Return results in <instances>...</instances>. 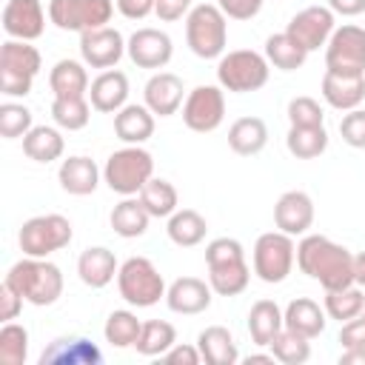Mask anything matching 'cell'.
<instances>
[{
	"instance_id": "1",
	"label": "cell",
	"mask_w": 365,
	"mask_h": 365,
	"mask_svg": "<svg viewBox=\"0 0 365 365\" xmlns=\"http://www.w3.org/2000/svg\"><path fill=\"white\" fill-rule=\"evenodd\" d=\"M297 268L325 291L354 285V254L322 234H302L297 245Z\"/></svg>"
},
{
	"instance_id": "2",
	"label": "cell",
	"mask_w": 365,
	"mask_h": 365,
	"mask_svg": "<svg viewBox=\"0 0 365 365\" xmlns=\"http://www.w3.org/2000/svg\"><path fill=\"white\" fill-rule=\"evenodd\" d=\"M6 282L29 302V305H54L63 294V271L48 262L46 257H23L17 259L9 274Z\"/></svg>"
},
{
	"instance_id": "3",
	"label": "cell",
	"mask_w": 365,
	"mask_h": 365,
	"mask_svg": "<svg viewBox=\"0 0 365 365\" xmlns=\"http://www.w3.org/2000/svg\"><path fill=\"white\" fill-rule=\"evenodd\" d=\"M185 43L202 60H220L228 46V17L217 3L191 6L185 14Z\"/></svg>"
},
{
	"instance_id": "4",
	"label": "cell",
	"mask_w": 365,
	"mask_h": 365,
	"mask_svg": "<svg viewBox=\"0 0 365 365\" xmlns=\"http://www.w3.org/2000/svg\"><path fill=\"white\" fill-rule=\"evenodd\" d=\"M151 177H154V157L143 145H123L114 154H108L103 165V182L120 197L140 194V188Z\"/></svg>"
},
{
	"instance_id": "5",
	"label": "cell",
	"mask_w": 365,
	"mask_h": 365,
	"mask_svg": "<svg viewBox=\"0 0 365 365\" xmlns=\"http://www.w3.org/2000/svg\"><path fill=\"white\" fill-rule=\"evenodd\" d=\"M43 57L29 40H6L0 48V91L6 97H26L40 74Z\"/></svg>"
},
{
	"instance_id": "6",
	"label": "cell",
	"mask_w": 365,
	"mask_h": 365,
	"mask_svg": "<svg viewBox=\"0 0 365 365\" xmlns=\"http://www.w3.org/2000/svg\"><path fill=\"white\" fill-rule=\"evenodd\" d=\"M268 74H271L268 57L251 48H237L217 60V83L231 94L259 91L268 83Z\"/></svg>"
},
{
	"instance_id": "7",
	"label": "cell",
	"mask_w": 365,
	"mask_h": 365,
	"mask_svg": "<svg viewBox=\"0 0 365 365\" xmlns=\"http://www.w3.org/2000/svg\"><path fill=\"white\" fill-rule=\"evenodd\" d=\"M117 288L134 308H151L165 299V279L148 257H128L117 271Z\"/></svg>"
},
{
	"instance_id": "8",
	"label": "cell",
	"mask_w": 365,
	"mask_h": 365,
	"mask_svg": "<svg viewBox=\"0 0 365 365\" xmlns=\"http://www.w3.org/2000/svg\"><path fill=\"white\" fill-rule=\"evenodd\" d=\"M294 262H297V245H294L291 234L268 231V234L257 237L254 254H251V265H254V274L262 282H268V285L285 282L288 274L294 271Z\"/></svg>"
},
{
	"instance_id": "9",
	"label": "cell",
	"mask_w": 365,
	"mask_h": 365,
	"mask_svg": "<svg viewBox=\"0 0 365 365\" xmlns=\"http://www.w3.org/2000/svg\"><path fill=\"white\" fill-rule=\"evenodd\" d=\"M74 237V228L68 217L63 214H37L23 222L17 242L23 257H51L54 251H63Z\"/></svg>"
},
{
	"instance_id": "10",
	"label": "cell",
	"mask_w": 365,
	"mask_h": 365,
	"mask_svg": "<svg viewBox=\"0 0 365 365\" xmlns=\"http://www.w3.org/2000/svg\"><path fill=\"white\" fill-rule=\"evenodd\" d=\"M114 0H48V20L60 31H91L108 26Z\"/></svg>"
},
{
	"instance_id": "11",
	"label": "cell",
	"mask_w": 365,
	"mask_h": 365,
	"mask_svg": "<svg viewBox=\"0 0 365 365\" xmlns=\"http://www.w3.org/2000/svg\"><path fill=\"white\" fill-rule=\"evenodd\" d=\"M325 71L336 74H365V29L345 23L334 29L325 46Z\"/></svg>"
},
{
	"instance_id": "12",
	"label": "cell",
	"mask_w": 365,
	"mask_h": 365,
	"mask_svg": "<svg viewBox=\"0 0 365 365\" xmlns=\"http://www.w3.org/2000/svg\"><path fill=\"white\" fill-rule=\"evenodd\" d=\"M225 120V94L222 86H197L185 94L182 123L197 134H211Z\"/></svg>"
},
{
	"instance_id": "13",
	"label": "cell",
	"mask_w": 365,
	"mask_h": 365,
	"mask_svg": "<svg viewBox=\"0 0 365 365\" xmlns=\"http://www.w3.org/2000/svg\"><path fill=\"white\" fill-rule=\"evenodd\" d=\"M336 29V14L328 9V6H308L302 11H297L288 26H285V34H291L308 54L328 46L331 34Z\"/></svg>"
},
{
	"instance_id": "14",
	"label": "cell",
	"mask_w": 365,
	"mask_h": 365,
	"mask_svg": "<svg viewBox=\"0 0 365 365\" xmlns=\"http://www.w3.org/2000/svg\"><path fill=\"white\" fill-rule=\"evenodd\" d=\"M125 54L137 68H165L174 57V43L168 37V31L163 29H137L128 40H125Z\"/></svg>"
},
{
	"instance_id": "15",
	"label": "cell",
	"mask_w": 365,
	"mask_h": 365,
	"mask_svg": "<svg viewBox=\"0 0 365 365\" xmlns=\"http://www.w3.org/2000/svg\"><path fill=\"white\" fill-rule=\"evenodd\" d=\"M125 54V40L117 29L103 26L80 34V57L91 68H114Z\"/></svg>"
},
{
	"instance_id": "16",
	"label": "cell",
	"mask_w": 365,
	"mask_h": 365,
	"mask_svg": "<svg viewBox=\"0 0 365 365\" xmlns=\"http://www.w3.org/2000/svg\"><path fill=\"white\" fill-rule=\"evenodd\" d=\"M3 31L11 40H37L46 31V11L40 0H6Z\"/></svg>"
},
{
	"instance_id": "17",
	"label": "cell",
	"mask_w": 365,
	"mask_h": 365,
	"mask_svg": "<svg viewBox=\"0 0 365 365\" xmlns=\"http://www.w3.org/2000/svg\"><path fill=\"white\" fill-rule=\"evenodd\" d=\"M143 103L154 111V117H171L185 103L182 80L171 71H154L143 88Z\"/></svg>"
},
{
	"instance_id": "18",
	"label": "cell",
	"mask_w": 365,
	"mask_h": 365,
	"mask_svg": "<svg viewBox=\"0 0 365 365\" xmlns=\"http://www.w3.org/2000/svg\"><path fill=\"white\" fill-rule=\"evenodd\" d=\"M274 225L291 237L308 234L314 225V200L305 191H285L274 205Z\"/></svg>"
},
{
	"instance_id": "19",
	"label": "cell",
	"mask_w": 365,
	"mask_h": 365,
	"mask_svg": "<svg viewBox=\"0 0 365 365\" xmlns=\"http://www.w3.org/2000/svg\"><path fill=\"white\" fill-rule=\"evenodd\" d=\"M211 285L205 279H197V277H180L174 279L168 288H165V305L174 311V314H182V317H194V314H202L211 308Z\"/></svg>"
},
{
	"instance_id": "20",
	"label": "cell",
	"mask_w": 365,
	"mask_h": 365,
	"mask_svg": "<svg viewBox=\"0 0 365 365\" xmlns=\"http://www.w3.org/2000/svg\"><path fill=\"white\" fill-rule=\"evenodd\" d=\"M88 103L100 114H117L128 103V77L117 68L100 71L88 86Z\"/></svg>"
},
{
	"instance_id": "21",
	"label": "cell",
	"mask_w": 365,
	"mask_h": 365,
	"mask_svg": "<svg viewBox=\"0 0 365 365\" xmlns=\"http://www.w3.org/2000/svg\"><path fill=\"white\" fill-rule=\"evenodd\" d=\"M322 100L336 111H354L365 100V74H322Z\"/></svg>"
},
{
	"instance_id": "22",
	"label": "cell",
	"mask_w": 365,
	"mask_h": 365,
	"mask_svg": "<svg viewBox=\"0 0 365 365\" xmlns=\"http://www.w3.org/2000/svg\"><path fill=\"white\" fill-rule=\"evenodd\" d=\"M100 177H103V171L86 154H74V157L63 160L60 163V171H57L60 188L66 194H71V197H88V194H94L97 185H100Z\"/></svg>"
},
{
	"instance_id": "23",
	"label": "cell",
	"mask_w": 365,
	"mask_h": 365,
	"mask_svg": "<svg viewBox=\"0 0 365 365\" xmlns=\"http://www.w3.org/2000/svg\"><path fill=\"white\" fill-rule=\"evenodd\" d=\"M100 362H103L100 348L83 336H60L40 356V365H100Z\"/></svg>"
},
{
	"instance_id": "24",
	"label": "cell",
	"mask_w": 365,
	"mask_h": 365,
	"mask_svg": "<svg viewBox=\"0 0 365 365\" xmlns=\"http://www.w3.org/2000/svg\"><path fill=\"white\" fill-rule=\"evenodd\" d=\"M120 265L111 248L106 245H91L77 257V277L88 288H106L117 277Z\"/></svg>"
},
{
	"instance_id": "25",
	"label": "cell",
	"mask_w": 365,
	"mask_h": 365,
	"mask_svg": "<svg viewBox=\"0 0 365 365\" xmlns=\"http://www.w3.org/2000/svg\"><path fill=\"white\" fill-rule=\"evenodd\" d=\"M114 134L125 145H143L154 134V111L145 103H125L114 114Z\"/></svg>"
},
{
	"instance_id": "26",
	"label": "cell",
	"mask_w": 365,
	"mask_h": 365,
	"mask_svg": "<svg viewBox=\"0 0 365 365\" xmlns=\"http://www.w3.org/2000/svg\"><path fill=\"white\" fill-rule=\"evenodd\" d=\"M268 145V125L262 117H240L228 128V148L240 157H254Z\"/></svg>"
},
{
	"instance_id": "27",
	"label": "cell",
	"mask_w": 365,
	"mask_h": 365,
	"mask_svg": "<svg viewBox=\"0 0 365 365\" xmlns=\"http://www.w3.org/2000/svg\"><path fill=\"white\" fill-rule=\"evenodd\" d=\"M285 317V328L308 336V339H317L322 331H325V308H319V302L308 299V297H297L285 305L282 311Z\"/></svg>"
},
{
	"instance_id": "28",
	"label": "cell",
	"mask_w": 365,
	"mask_h": 365,
	"mask_svg": "<svg viewBox=\"0 0 365 365\" xmlns=\"http://www.w3.org/2000/svg\"><path fill=\"white\" fill-rule=\"evenodd\" d=\"M197 348L202 354V362H208V365H234V362H240L237 342H234L231 331L222 328V325L202 328L197 334Z\"/></svg>"
},
{
	"instance_id": "29",
	"label": "cell",
	"mask_w": 365,
	"mask_h": 365,
	"mask_svg": "<svg viewBox=\"0 0 365 365\" xmlns=\"http://www.w3.org/2000/svg\"><path fill=\"white\" fill-rule=\"evenodd\" d=\"M88 71L86 63L80 60H57L54 68L48 71V88L54 91V97H86L88 94Z\"/></svg>"
},
{
	"instance_id": "30",
	"label": "cell",
	"mask_w": 365,
	"mask_h": 365,
	"mask_svg": "<svg viewBox=\"0 0 365 365\" xmlns=\"http://www.w3.org/2000/svg\"><path fill=\"white\" fill-rule=\"evenodd\" d=\"M114 234H120L123 240H134V237H143L148 231V222H151V214L145 211V205L140 202V197H123L114 208H111V217H108Z\"/></svg>"
},
{
	"instance_id": "31",
	"label": "cell",
	"mask_w": 365,
	"mask_h": 365,
	"mask_svg": "<svg viewBox=\"0 0 365 365\" xmlns=\"http://www.w3.org/2000/svg\"><path fill=\"white\" fill-rule=\"evenodd\" d=\"M285 328L282 308L274 299H257L248 311V334L254 345H271V339Z\"/></svg>"
},
{
	"instance_id": "32",
	"label": "cell",
	"mask_w": 365,
	"mask_h": 365,
	"mask_svg": "<svg viewBox=\"0 0 365 365\" xmlns=\"http://www.w3.org/2000/svg\"><path fill=\"white\" fill-rule=\"evenodd\" d=\"M66 151V140L54 125H34L23 137V154L34 163H54Z\"/></svg>"
},
{
	"instance_id": "33",
	"label": "cell",
	"mask_w": 365,
	"mask_h": 365,
	"mask_svg": "<svg viewBox=\"0 0 365 365\" xmlns=\"http://www.w3.org/2000/svg\"><path fill=\"white\" fill-rule=\"evenodd\" d=\"M168 240L180 248H194L205 240V231H208V222L200 211L194 208H177L171 217H168Z\"/></svg>"
},
{
	"instance_id": "34",
	"label": "cell",
	"mask_w": 365,
	"mask_h": 365,
	"mask_svg": "<svg viewBox=\"0 0 365 365\" xmlns=\"http://www.w3.org/2000/svg\"><path fill=\"white\" fill-rule=\"evenodd\" d=\"M285 148L297 160H317L328 148V131L325 125H291Z\"/></svg>"
},
{
	"instance_id": "35",
	"label": "cell",
	"mask_w": 365,
	"mask_h": 365,
	"mask_svg": "<svg viewBox=\"0 0 365 365\" xmlns=\"http://www.w3.org/2000/svg\"><path fill=\"white\" fill-rule=\"evenodd\" d=\"M248 282H251V268L245 259L225 262V265H208V285L220 297H237L248 288Z\"/></svg>"
},
{
	"instance_id": "36",
	"label": "cell",
	"mask_w": 365,
	"mask_h": 365,
	"mask_svg": "<svg viewBox=\"0 0 365 365\" xmlns=\"http://www.w3.org/2000/svg\"><path fill=\"white\" fill-rule=\"evenodd\" d=\"M265 57H268V63H271L274 68H279V71H297V68L305 66L308 51H305L291 34L279 31V34H271V37L265 40Z\"/></svg>"
},
{
	"instance_id": "37",
	"label": "cell",
	"mask_w": 365,
	"mask_h": 365,
	"mask_svg": "<svg viewBox=\"0 0 365 365\" xmlns=\"http://www.w3.org/2000/svg\"><path fill=\"white\" fill-rule=\"evenodd\" d=\"M137 197H140V202L145 205V211H148L151 217H157V220L171 217V214L177 211V205H180L177 188H174L168 180H160V177H151V180L140 188Z\"/></svg>"
},
{
	"instance_id": "38",
	"label": "cell",
	"mask_w": 365,
	"mask_h": 365,
	"mask_svg": "<svg viewBox=\"0 0 365 365\" xmlns=\"http://www.w3.org/2000/svg\"><path fill=\"white\" fill-rule=\"evenodd\" d=\"M174 342H177V331H174L171 322H165V319H148V322H143L134 348L143 356H163Z\"/></svg>"
},
{
	"instance_id": "39",
	"label": "cell",
	"mask_w": 365,
	"mask_h": 365,
	"mask_svg": "<svg viewBox=\"0 0 365 365\" xmlns=\"http://www.w3.org/2000/svg\"><path fill=\"white\" fill-rule=\"evenodd\" d=\"M325 314L331 319H339V322H348L354 317H359L365 311V294L359 285H345V288H334V291H325Z\"/></svg>"
},
{
	"instance_id": "40",
	"label": "cell",
	"mask_w": 365,
	"mask_h": 365,
	"mask_svg": "<svg viewBox=\"0 0 365 365\" xmlns=\"http://www.w3.org/2000/svg\"><path fill=\"white\" fill-rule=\"evenodd\" d=\"M51 120L63 131H80L91 120V103L86 97H54V103H51Z\"/></svg>"
},
{
	"instance_id": "41",
	"label": "cell",
	"mask_w": 365,
	"mask_h": 365,
	"mask_svg": "<svg viewBox=\"0 0 365 365\" xmlns=\"http://www.w3.org/2000/svg\"><path fill=\"white\" fill-rule=\"evenodd\" d=\"M140 328H143V322L137 319L134 311H111L103 325V336L111 348H134Z\"/></svg>"
},
{
	"instance_id": "42",
	"label": "cell",
	"mask_w": 365,
	"mask_h": 365,
	"mask_svg": "<svg viewBox=\"0 0 365 365\" xmlns=\"http://www.w3.org/2000/svg\"><path fill=\"white\" fill-rule=\"evenodd\" d=\"M268 348H271L274 359L282 362V365H302V362L311 359V339L302 336V334H297V331H291V328H282L271 339Z\"/></svg>"
},
{
	"instance_id": "43",
	"label": "cell",
	"mask_w": 365,
	"mask_h": 365,
	"mask_svg": "<svg viewBox=\"0 0 365 365\" xmlns=\"http://www.w3.org/2000/svg\"><path fill=\"white\" fill-rule=\"evenodd\" d=\"M29 356V331L23 325L3 322L0 328V362L3 365H23Z\"/></svg>"
},
{
	"instance_id": "44",
	"label": "cell",
	"mask_w": 365,
	"mask_h": 365,
	"mask_svg": "<svg viewBox=\"0 0 365 365\" xmlns=\"http://www.w3.org/2000/svg\"><path fill=\"white\" fill-rule=\"evenodd\" d=\"M34 128L31 111L23 103H3L0 106V137L3 140H17L26 137Z\"/></svg>"
},
{
	"instance_id": "45",
	"label": "cell",
	"mask_w": 365,
	"mask_h": 365,
	"mask_svg": "<svg viewBox=\"0 0 365 365\" xmlns=\"http://www.w3.org/2000/svg\"><path fill=\"white\" fill-rule=\"evenodd\" d=\"M288 123L291 125H325V111L314 97H294L288 103Z\"/></svg>"
},
{
	"instance_id": "46",
	"label": "cell",
	"mask_w": 365,
	"mask_h": 365,
	"mask_svg": "<svg viewBox=\"0 0 365 365\" xmlns=\"http://www.w3.org/2000/svg\"><path fill=\"white\" fill-rule=\"evenodd\" d=\"M245 259V248L234 237H217L205 245V265H225V262H240Z\"/></svg>"
},
{
	"instance_id": "47",
	"label": "cell",
	"mask_w": 365,
	"mask_h": 365,
	"mask_svg": "<svg viewBox=\"0 0 365 365\" xmlns=\"http://www.w3.org/2000/svg\"><path fill=\"white\" fill-rule=\"evenodd\" d=\"M339 134L351 148H365V108L345 111L339 120Z\"/></svg>"
},
{
	"instance_id": "48",
	"label": "cell",
	"mask_w": 365,
	"mask_h": 365,
	"mask_svg": "<svg viewBox=\"0 0 365 365\" xmlns=\"http://www.w3.org/2000/svg\"><path fill=\"white\" fill-rule=\"evenodd\" d=\"M262 3L265 0H217L220 11L228 17V20H251L262 11Z\"/></svg>"
},
{
	"instance_id": "49",
	"label": "cell",
	"mask_w": 365,
	"mask_h": 365,
	"mask_svg": "<svg viewBox=\"0 0 365 365\" xmlns=\"http://www.w3.org/2000/svg\"><path fill=\"white\" fill-rule=\"evenodd\" d=\"M23 297L3 279V285H0V319L3 322H11V319H17L20 317V311H23Z\"/></svg>"
},
{
	"instance_id": "50",
	"label": "cell",
	"mask_w": 365,
	"mask_h": 365,
	"mask_svg": "<svg viewBox=\"0 0 365 365\" xmlns=\"http://www.w3.org/2000/svg\"><path fill=\"white\" fill-rule=\"evenodd\" d=\"M339 342H342V351L345 348H365V317L362 314L348 319V322H342Z\"/></svg>"
},
{
	"instance_id": "51",
	"label": "cell",
	"mask_w": 365,
	"mask_h": 365,
	"mask_svg": "<svg viewBox=\"0 0 365 365\" xmlns=\"http://www.w3.org/2000/svg\"><path fill=\"white\" fill-rule=\"evenodd\" d=\"M163 359L171 362V365H200V362H202V354H200L197 345H180V342H174V345L163 354Z\"/></svg>"
},
{
	"instance_id": "52",
	"label": "cell",
	"mask_w": 365,
	"mask_h": 365,
	"mask_svg": "<svg viewBox=\"0 0 365 365\" xmlns=\"http://www.w3.org/2000/svg\"><path fill=\"white\" fill-rule=\"evenodd\" d=\"M114 6L125 20H145L148 14H154L157 0H114Z\"/></svg>"
},
{
	"instance_id": "53",
	"label": "cell",
	"mask_w": 365,
	"mask_h": 365,
	"mask_svg": "<svg viewBox=\"0 0 365 365\" xmlns=\"http://www.w3.org/2000/svg\"><path fill=\"white\" fill-rule=\"evenodd\" d=\"M188 11H191V0H157V6H154V14H157L163 23L182 20Z\"/></svg>"
},
{
	"instance_id": "54",
	"label": "cell",
	"mask_w": 365,
	"mask_h": 365,
	"mask_svg": "<svg viewBox=\"0 0 365 365\" xmlns=\"http://www.w3.org/2000/svg\"><path fill=\"white\" fill-rule=\"evenodd\" d=\"M328 9L342 17H356L365 11V0H328Z\"/></svg>"
},
{
	"instance_id": "55",
	"label": "cell",
	"mask_w": 365,
	"mask_h": 365,
	"mask_svg": "<svg viewBox=\"0 0 365 365\" xmlns=\"http://www.w3.org/2000/svg\"><path fill=\"white\" fill-rule=\"evenodd\" d=\"M339 365H365V348H345L339 354Z\"/></svg>"
},
{
	"instance_id": "56",
	"label": "cell",
	"mask_w": 365,
	"mask_h": 365,
	"mask_svg": "<svg viewBox=\"0 0 365 365\" xmlns=\"http://www.w3.org/2000/svg\"><path fill=\"white\" fill-rule=\"evenodd\" d=\"M354 285L365 288V251L354 254Z\"/></svg>"
},
{
	"instance_id": "57",
	"label": "cell",
	"mask_w": 365,
	"mask_h": 365,
	"mask_svg": "<svg viewBox=\"0 0 365 365\" xmlns=\"http://www.w3.org/2000/svg\"><path fill=\"white\" fill-rule=\"evenodd\" d=\"M245 362L254 365V362H277V359H274V354H248Z\"/></svg>"
},
{
	"instance_id": "58",
	"label": "cell",
	"mask_w": 365,
	"mask_h": 365,
	"mask_svg": "<svg viewBox=\"0 0 365 365\" xmlns=\"http://www.w3.org/2000/svg\"><path fill=\"white\" fill-rule=\"evenodd\" d=\"M362 317H365V311H362Z\"/></svg>"
}]
</instances>
